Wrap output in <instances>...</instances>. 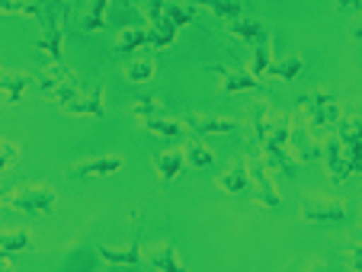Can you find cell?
Here are the masks:
<instances>
[{
	"label": "cell",
	"instance_id": "obj_1",
	"mask_svg": "<svg viewBox=\"0 0 362 272\" xmlns=\"http://www.w3.org/2000/svg\"><path fill=\"white\" fill-rule=\"evenodd\" d=\"M292 112H273L269 119V129H267V138L260 141V157L267 167L273 170H282L286 177H295L298 173V160L292 157L288 150V131H292Z\"/></svg>",
	"mask_w": 362,
	"mask_h": 272
},
{
	"label": "cell",
	"instance_id": "obj_2",
	"mask_svg": "<svg viewBox=\"0 0 362 272\" xmlns=\"http://www.w3.org/2000/svg\"><path fill=\"white\" fill-rule=\"evenodd\" d=\"M298 109L308 116V129L321 138V135H327V131H334L343 106L327 93V90L317 87V90H308V93L298 96Z\"/></svg>",
	"mask_w": 362,
	"mask_h": 272
},
{
	"label": "cell",
	"instance_id": "obj_3",
	"mask_svg": "<svg viewBox=\"0 0 362 272\" xmlns=\"http://www.w3.org/2000/svg\"><path fill=\"white\" fill-rule=\"evenodd\" d=\"M0 202L13 211H23V215H48L58 205V192L52 186L29 183V186H16V189H4Z\"/></svg>",
	"mask_w": 362,
	"mask_h": 272
},
{
	"label": "cell",
	"instance_id": "obj_4",
	"mask_svg": "<svg viewBox=\"0 0 362 272\" xmlns=\"http://www.w3.org/2000/svg\"><path fill=\"white\" fill-rule=\"evenodd\" d=\"M52 0H45V7L35 20L42 23V35H39V52L45 54L52 64H64V20H68V10L71 4H64L62 13H52L48 10Z\"/></svg>",
	"mask_w": 362,
	"mask_h": 272
},
{
	"label": "cell",
	"instance_id": "obj_5",
	"mask_svg": "<svg viewBox=\"0 0 362 272\" xmlns=\"http://www.w3.org/2000/svg\"><path fill=\"white\" fill-rule=\"evenodd\" d=\"M35 83H39L45 102H55V106H64V102H71L77 96V90L83 87L81 77L71 74L64 64H52V68H45L39 77H35Z\"/></svg>",
	"mask_w": 362,
	"mask_h": 272
},
{
	"label": "cell",
	"instance_id": "obj_6",
	"mask_svg": "<svg viewBox=\"0 0 362 272\" xmlns=\"http://www.w3.org/2000/svg\"><path fill=\"white\" fill-rule=\"evenodd\" d=\"M247 189L253 192V202L260 205V208H276L279 205V192H276L269 167L263 163V157H247Z\"/></svg>",
	"mask_w": 362,
	"mask_h": 272
},
{
	"label": "cell",
	"instance_id": "obj_7",
	"mask_svg": "<svg viewBox=\"0 0 362 272\" xmlns=\"http://www.w3.org/2000/svg\"><path fill=\"white\" fill-rule=\"evenodd\" d=\"M301 218L311 225H343L346 221V202L327 196H301Z\"/></svg>",
	"mask_w": 362,
	"mask_h": 272
},
{
	"label": "cell",
	"instance_id": "obj_8",
	"mask_svg": "<svg viewBox=\"0 0 362 272\" xmlns=\"http://www.w3.org/2000/svg\"><path fill=\"white\" fill-rule=\"evenodd\" d=\"M103 93H106V87L100 83H83L81 90H77V96L71 102H64V112L68 116H93V119H103L106 116V106H103Z\"/></svg>",
	"mask_w": 362,
	"mask_h": 272
},
{
	"label": "cell",
	"instance_id": "obj_9",
	"mask_svg": "<svg viewBox=\"0 0 362 272\" xmlns=\"http://www.w3.org/2000/svg\"><path fill=\"white\" fill-rule=\"evenodd\" d=\"M125 167V160L119 154H100V157H83V160L71 163L68 177L71 179H90V177H112Z\"/></svg>",
	"mask_w": 362,
	"mask_h": 272
},
{
	"label": "cell",
	"instance_id": "obj_10",
	"mask_svg": "<svg viewBox=\"0 0 362 272\" xmlns=\"http://www.w3.org/2000/svg\"><path fill=\"white\" fill-rule=\"evenodd\" d=\"M212 74H218L221 93H247V90H263L260 77H253L244 68H225V64H212Z\"/></svg>",
	"mask_w": 362,
	"mask_h": 272
},
{
	"label": "cell",
	"instance_id": "obj_11",
	"mask_svg": "<svg viewBox=\"0 0 362 272\" xmlns=\"http://www.w3.org/2000/svg\"><path fill=\"white\" fill-rule=\"evenodd\" d=\"M321 157L324 163H327V173L334 183H346L353 173H349L346 167V154H343V144L340 138L334 135V131H327V135H321Z\"/></svg>",
	"mask_w": 362,
	"mask_h": 272
},
{
	"label": "cell",
	"instance_id": "obj_12",
	"mask_svg": "<svg viewBox=\"0 0 362 272\" xmlns=\"http://www.w3.org/2000/svg\"><path fill=\"white\" fill-rule=\"evenodd\" d=\"M288 150H292L295 160H317L321 157V138L315 135V131L308 129V125H298L292 119V131H288Z\"/></svg>",
	"mask_w": 362,
	"mask_h": 272
},
{
	"label": "cell",
	"instance_id": "obj_13",
	"mask_svg": "<svg viewBox=\"0 0 362 272\" xmlns=\"http://www.w3.org/2000/svg\"><path fill=\"white\" fill-rule=\"evenodd\" d=\"M183 125L196 135H231V131L240 129L238 119H225V116H199V112H189L183 116Z\"/></svg>",
	"mask_w": 362,
	"mask_h": 272
},
{
	"label": "cell",
	"instance_id": "obj_14",
	"mask_svg": "<svg viewBox=\"0 0 362 272\" xmlns=\"http://www.w3.org/2000/svg\"><path fill=\"white\" fill-rule=\"evenodd\" d=\"M269 119H273V109H269V102L257 100V102H250V106H247V135H250L253 148H260V141L267 138Z\"/></svg>",
	"mask_w": 362,
	"mask_h": 272
},
{
	"label": "cell",
	"instance_id": "obj_15",
	"mask_svg": "<svg viewBox=\"0 0 362 272\" xmlns=\"http://www.w3.org/2000/svg\"><path fill=\"white\" fill-rule=\"evenodd\" d=\"M96 256L106 266H141V240H132L125 247H96Z\"/></svg>",
	"mask_w": 362,
	"mask_h": 272
},
{
	"label": "cell",
	"instance_id": "obj_16",
	"mask_svg": "<svg viewBox=\"0 0 362 272\" xmlns=\"http://www.w3.org/2000/svg\"><path fill=\"white\" fill-rule=\"evenodd\" d=\"M138 125H141L144 131H151V135L167 138V141H177V138H183V131H186L183 119H170V116H164V112H158V116H144V119H138Z\"/></svg>",
	"mask_w": 362,
	"mask_h": 272
},
{
	"label": "cell",
	"instance_id": "obj_17",
	"mask_svg": "<svg viewBox=\"0 0 362 272\" xmlns=\"http://www.w3.org/2000/svg\"><path fill=\"white\" fill-rule=\"evenodd\" d=\"M183 167H186V157L180 148H164L154 154V170H158L160 183H173L183 173Z\"/></svg>",
	"mask_w": 362,
	"mask_h": 272
},
{
	"label": "cell",
	"instance_id": "obj_18",
	"mask_svg": "<svg viewBox=\"0 0 362 272\" xmlns=\"http://www.w3.org/2000/svg\"><path fill=\"white\" fill-rule=\"evenodd\" d=\"M215 186H218L221 192H228V196L247 192V157H238L225 173H218V177H215Z\"/></svg>",
	"mask_w": 362,
	"mask_h": 272
},
{
	"label": "cell",
	"instance_id": "obj_19",
	"mask_svg": "<svg viewBox=\"0 0 362 272\" xmlns=\"http://www.w3.org/2000/svg\"><path fill=\"white\" fill-rule=\"evenodd\" d=\"M228 23V32L234 35L238 42H244V45H253V42L260 39V35H267V26H263V20H257V16H234V20H225Z\"/></svg>",
	"mask_w": 362,
	"mask_h": 272
},
{
	"label": "cell",
	"instance_id": "obj_20",
	"mask_svg": "<svg viewBox=\"0 0 362 272\" xmlns=\"http://www.w3.org/2000/svg\"><path fill=\"white\" fill-rule=\"evenodd\" d=\"M148 48V29L144 26H129V29H119L116 32V42H112V52L116 54H135Z\"/></svg>",
	"mask_w": 362,
	"mask_h": 272
},
{
	"label": "cell",
	"instance_id": "obj_21",
	"mask_svg": "<svg viewBox=\"0 0 362 272\" xmlns=\"http://www.w3.org/2000/svg\"><path fill=\"white\" fill-rule=\"evenodd\" d=\"M33 250V234L26 227H0V253H26Z\"/></svg>",
	"mask_w": 362,
	"mask_h": 272
},
{
	"label": "cell",
	"instance_id": "obj_22",
	"mask_svg": "<svg viewBox=\"0 0 362 272\" xmlns=\"http://www.w3.org/2000/svg\"><path fill=\"white\" fill-rule=\"evenodd\" d=\"M144 263H151L154 269H167V272H183V259H180L177 247L173 244H160L158 250H151L144 256Z\"/></svg>",
	"mask_w": 362,
	"mask_h": 272
},
{
	"label": "cell",
	"instance_id": "obj_23",
	"mask_svg": "<svg viewBox=\"0 0 362 272\" xmlns=\"http://www.w3.org/2000/svg\"><path fill=\"white\" fill-rule=\"evenodd\" d=\"M29 83H33V77L23 74V71H7L4 68V74H0V90L7 93V102H13V106L23 100V93H26Z\"/></svg>",
	"mask_w": 362,
	"mask_h": 272
},
{
	"label": "cell",
	"instance_id": "obj_24",
	"mask_svg": "<svg viewBox=\"0 0 362 272\" xmlns=\"http://www.w3.org/2000/svg\"><path fill=\"white\" fill-rule=\"evenodd\" d=\"M269 64H273V48H269V32L260 35V39L253 42V54H250V74L253 77H267Z\"/></svg>",
	"mask_w": 362,
	"mask_h": 272
},
{
	"label": "cell",
	"instance_id": "obj_25",
	"mask_svg": "<svg viewBox=\"0 0 362 272\" xmlns=\"http://www.w3.org/2000/svg\"><path fill=\"white\" fill-rule=\"evenodd\" d=\"M177 32L180 29L173 26L170 20H158V23H151L148 26V48H170L173 42H177Z\"/></svg>",
	"mask_w": 362,
	"mask_h": 272
},
{
	"label": "cell",
	"instance_id": "obj_26",
	"mask_svg": "<svg viewBox=\"0 0 362 272\" xmlns=\"http://www.w3.org/2000/svg\"><path fill=\"white\" fill-rule=\"evenodd\" d=\"M301 71H305V58H301V54H286V58H279V61L269 64L267 74L279 77V81H295Z\"/></svg>",
	"mask_w": 362,
	"mask_h": 272
},
{
	"label": "cell",
	"instance_id": "obj_27",
	"mask_svg": "<svg viewBox=\"0 0 362 272\" xmlns=\"http://www.w3.org/2000/svg\"><path fill=\"white\" fill-rule=\"evenodd\" d=\"M196 10H199V7L192 4V0H189V4H186V0H170V4L164 7V16H167V20H170L177 29H183V26H189V23L196 20Z\"/></svg>",
	"mask_w": 362,
	"mask_h": 272
},
{
	"label": "cell",
	"instance_id": "obj_28",
	"mask_svg": "<svg viewBox=\"0 0 362 272\" xmlns=\"http://www.w3.org/2000/svg\"><path fill=\"white\" fill-rule=\"evenodd\" d=\"M192 4L212 10L218 20H234V16L244 13V0H192Z\"/></svg>",
	"mask_w": 362,
	"mask_h": 272
},
{
	"label": "cell",
	"instance_id": "obj_29",
	"mask_svg": "<svg viewBox=\"0 0 362 272\" xmlns=\"http://www.w3.org/2000/svg\"><path fill=\"white\" fill-rule=\"evenodd\" d=\"M154 74H158L154 58H132V61L125 64V77H129L132 83H144V81H151Z\"/></svg>",
	"mask_w": 362,
	"mask_h": 272
},
{
	"label": "cell",
	"instance_id": "obj_30",
	"mask_svg": "<svg viewBox=\"0 0 362 272\" xmlns=\"http://www.w3.org/2000/svg\"><path fill=\"white\" fill-rule=\"evenodd\" d=\"M183 157H186V163H192V167H212L215 163V154L209 148H205L199 138H192V141H186V148H183Z\"/></svg>",
	"mask_w": 362,
	"mask_h": 272
},
{
	"label": "cell",
	"instance_id": "obj_31",
	"mask_svg": "<svg viewBox=\"0 0 362 272\" xmlns=\"http://www.w3.org/2000/svg\"><path fill=\"white\" fill-rule=\"evenodd\" d=\"M45 0H0V13L10 16H39Z\"/></svg>",
	"mask_w": 362,
	"mask_h": 272
},
{
	"label": "cell",
	"instance_id": "obj_32",
	"mask_svg": "<svg viewBox=\"0 0 362 272\" xmlns=\"http://www.w3.org/2000/svg\"><path fill=\"white\" fill-rule=\"evenodd\" d=\"M106 7H110V0H93L87 10V16L81 20V29L83 32H100L106 26Z\"/></svg>",
	"mask_w": 362,
	"mask_h": 272
},
{
	"label": "cell",
	"instance_id": "obj_33",
	"mask_svg": "<svg viewBox=\"0 0 362 272\" xmlns=\"http://www.w3.org/2000/svg\"><path fill=\"white\" fill-rule=\"evenodd\" d=\"M129 112L135 119H144V116H158V112H164V106H160L154 96H138V100L129 106Z\"/></svg>",
	"mask_w": 362,
	"mask_h": 272
},
{
	"label": "cell",
	"instance_id": "obj_34",
	"mask_svg": "<svg viewBox=\"0 0 362 272\" xmlns=\"http://www.w3.org/2000/svg\"><path fill=\"white\" fill-rule=\"evenodd\" d=\"M16 163H20V148L7 138H0V170H10Z\"/></svg>",
	"mask_w": 362,
	"mask_h": 272
},
{
	"label": "cell",
	"instance_id": "obj_35",
	"mask_svg": "<svg viewBox=\"0 0 362 272\" xmlns=\"http://www.w3.org/2000/svg\"><path fill=\"white\" fill-rule=\"evenodd\" d=\"M340 13H359V0H337Z\"/></svg>",
	"mask_w": 362,
	"mask_h": 272
},
{
	"label": "cell",
	"instance_id": "obj_36",
	"mask_svg": "<svg viewBox=\"0 0 362 272\" xmlns=\"http://www.w3.org/2000/svg\"><path fill=\"white\" fill-rule=\"evenodd\" d=\"M346 266L353 272H359V247H349L346 250Z\"/></svg>",
	"mask_w": 362,
	"mask_h": 272
},
{
	"label": "cell",
	"instance_id": "obj_37",
	"mask_svg": "<svg viewBox=\"0 0 362 272\" xmlns=\"http://www.w3.org/2000/svg\"><path fill=\"white\" fill-rule=\"evenodd\" d=\"M0 74H4V64H0Z\"/></svg>",
	"mask_w": 362,
	"mask_h": 272
},
{
	"label": "cell",
	"instance_id": "obj_38",
	"mask_svg": "<svg viewBox=\"0 0 362 272\" xmlns=\"http://www.w3.org/2000/svg\"><path fill=\"white\" fill-rule=\"evenodd\" d=\"M0 196H4V186H0Z\"/></svg>",
	"mask_w": 362,
	"mask_h": 272
}]
</instances>
